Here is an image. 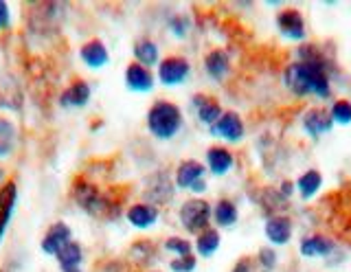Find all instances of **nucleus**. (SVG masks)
<instances>
[{
  "mask_svg": "<svg viewBox=\"0 0 351 272\" xmlns=\"http://www.w3.org/2000/svg\"><path fill=\"white\" fill-rule=\"evenodd\" d=\"M211 206H208L206 200L200 198H193V200H186L180 209V222L189 233H197L200 235L202 231L208 228V220H211Z\"/></svg>",
  "mask_w": 351,
  "mask_h": 272,
  "instance_id": "4",
  "label": "nucleus"
},
{
  "mask_svg": "<svg viewBox=\"0 0 351 272\" xmlns=\"http://www.w3.org/2000/svg\"><path fill=\"white\" fill-rule=\"evenodd\" d=\"M90 95H93V90H90V86H88V82L77 79L60 95V106L62 108H84L88 101H90Z\"/></svg>",
  "mask_w": 351,
  "mask_h": 272,
  "instance_id": "12",
  "label": "nucleus"
},
{
  "mask_svg": "<svg viewBox=\"0 0 351 272\" xmlns=\"http://www.w3.org/2000/svg\"><path fill=\"white\" fill-rule=\"evenodd\" d=\"M134 58H136V64H141V66H145V69L154 66V64H158V47H156V42H152L149 38L136 40Z\"/></svg>",
  "mask_w": 351,
  "mask_h": 272,
  "instance_id": "24",
  "label": "nucleus"
},
{
  "mask_svg": "<svg viewBox=\"0 0 351 272\" xmlns=\"http://www.w3.org/2000/svg\"><path fill=\"white\" fill-rule=\"evenodd\" d=\"M9 29V5L0 0V31Z\"/></svg>",
  "mask_w": 351,
  "mask_h": 272,
  "instance_id": "34",
  "label": "nucleus"
},
{
  "mask_svg": "<svg viewBox=\"0 0 351 272\" xmlns=\"http://www.w3.org/2000/svg\"><path fill=\"white\" fill-rule=\"evenodd\" d=\"M204 165L197 160H184L176 169V187L180 189H193L197 182L204 180Z\"/></svg>",
  "mask_w": 351,
  "mask_h": 272,
  "instance_id": "9",
  "label": "nucleus"
},
{
  "mask_svg": "<svg viewBox=\"0 0 351 272\" xmlns=\"http://www.w3.org/2000/svg\"><path fill=\"white\" fill-rule=\"evenodd\" d=\"M71 242V228L69 224H64V222H55L53 226H49V231L47 235L42 237V250L47 255H58L60 250Z\"/></svg>",
  "mask_w": 351,
  "mask_h": 272,
  "instance_id": "8",
  "label": "nucleus"
},
{
  "mask_svg": "<svg viewBox=\"0 0 351 272\" xmlns=\"http://www.w3.org/2000/svg\"><path fill=\"white\" fill-rule=\"evenodd\" d=\"M213 217L219 226H233L237 222V206L230 200H219L213 209Z\"/></svg>",
  "mask_w": 351,
  "mask_h": 272,
  "instance_id": "27",
  "label": "nucleus"
},
{
  "mask_svg": "<svg viewBox=\"0 0 351 272\" xmlns=\"http://www.w3.org/2000/svg\"><path fill=\"white\" fill-rule=\"evenodd\" d=\"M18 143V127L14 121L0 116V158H7L16 149Z\"/></svg>",
  "mask_w": 351,
  "mask_h": 272,
  "instance_id": "23",
  "label": "nucleus"
},
{
  "mask_svg": "<svg viewBox=\"0 0 351 272\" xmlns=\"http://www.w3.org/2000/svg\"><path fill=\"white\" fill-rule=\"evenodd\" d=\"M219 248V233L215 228H206L200 235H197V242H195V250L200 257H211L217 253Z\"/></svg>",
  "mask_w": 351,
  "mask_h": 272,
  "instance_id": "25",
  "label": "nucleus"
},
{
  "mask_svg": "<svg viewBox=\"0 0 351 272\" xmlns=\"http://www.w3.org/2000/svg\"><path fill=\"white\" fill-rule=\"evenodd\" d=\"M285 86L294 95H314V97H329V77L325 64L316 55H307L301 51V62H294L292 66L285 71Z\"/></svg>",
  "mask_w": 351,
  "mask_h": 272,
  "instance_id": "1",
  "label": "nucleus"
},
{
  "mask_svg": "<svg viewBox=\"0 0 351 272\" xmlns=\"http://www.w3.org/2000/svg\"><path fill=\"white\" fill-rule=\"evenodd\" d=\"M334 125L332 121V114H327V110H323V108H312V110H307L305 116H303V127L305 132L310 136H321L325 132H329Z\"/></svg>",
  "mask_w": 351,
  "mask_h": 272,
  "instance_id": "14",
  "label": "nucleus"
},
{
  "mask_svg": "<svg viewBox=\"0 0 351 272\" xmlns=\"http://www.w3.org/2000/svg\"><path fill=\"white\" fill-rule=\"evenodd\" d=\"M332 121L340 125H349L351 123V103L349 101H336L332 108Z\"/></svg>",
  "mask_w": 351,
  "mask_h": 272,
  "instance_id": "28",
  "label": "nucleus"
},
{
  "mask_svg": "<svg viewBox=\"0 0 351 272\" xmlns=\"http://www.w3.org/2000/svg\"><path fill=\"white\" fill-rule=\"evenodd\" d=\"M189 73H191L189 62H186L184 58H178V55L165 58L158 64V79L162 86H167V88L180 86L186 77H189Z\"/></svg>",
  "mask_w": 351,
  "mask_h": 272,
  "instance_id": "5",
  "label": "nucleus"
},
{
  "mask_svg": "<svg viewBox=\"0 0 351 272\" xmlns=\"http://www.w3.org/2000/svg\"><path fill=\"white\" fill-rule=\"evenodd\" d=\"M16 202H18V187L14 180H7L0 187V239L5 237L11 217H14Z\"/></svg>",
  "mask_w": 351,
  "mask_h": 272,
  "instance_id": "7",
  "label": "nucleus"
},
{
  "mask_svg": "<svg viewBox=\"0 0 351 272\" xmlns=\"http://www.w3.org/2000/svg\"><path fill=\"white\" fill-rule=\"evenodd\" d=\"M266 237L274 246H283L292 237V222L283 215H274L266 222Z\"/></svg>",
  "mask_w": 351,
  "mask_h": 272,
  "instance_id": "16",
  "label": "nucleus"
},
{
  "mask_svg": "<svg viewBox=\"0 0 351 272\" xmlns=\"http://www.w3.org/2000/svg\"><path fill=\"white\" fill-rule=\"evenodd\" d=\"M173 195V184L167 180L165 173H158L149 180V187H147V198L154 204H162V202H169Z\"/></svg>",
  "mask_w": 351,
  "mask_h": 272,
  "instance_id": "21",
  "label": "nucleus"
},
{
  "mask_svg": "<svg viewBox=\"0 0 351 272\" xmlns=\"http://www.w3.org/2000/svg\"><path fill=\"white\" fill-rule=\"evenodd\" d=\"M5 182H7V171H5L3 167H0V187H3Z\"/></svg>",
  "mask_w": 351,
  "mask_h": 272,
  "instance_id": "36",
  "label": "nucleus"
},
{
  "mask_svg": "<svg viewBox=\"0 0 351 272\" xmlns=\"http://www.w3.org/2000/svg\"><path fill=\"white\" fill-rule=\"evenodd\" d=\"M277 27L279 31L290 40H303L305 38V20L299 12H283L277 18Z\"/></svg>",
  "mask_w": 351,
  "mask_h": 272,
  "instance_id": "15",
  "label": "nucleus"
},
{
  "mask_svg": "<svg viewBox=\"0 0 351 272\" xmlns=\"http://www.w3.org/2000/svg\"><path fill=\"white\" fill-rule=\"evenodd\" d=\"M292 193H294V184L292 182H283V187H281V195H283V198H290Z\"/></svg>",
  "mask_w": 351,
  "mask_h": 272,
  "instance_id": "35",
  "label": "nucleus"
},
{
  "mask_svg": "<svg viewBox=\"0 0 351 272\" xmlns=\"http://www.w3.org/2000/svg\"><path fill=\"white\" fill-rule=\"evenodd\" d=\"M259 261H261V266L266 270H272L274 264H277V255H274L272 248H261L259 250Z\"/></svg>",
  "mask_w": 351,
  "mask_h": 272,
  "instance_id": "32",
  "label": "nucleus"
},
{
  "mask_svg": "<svg viewBox=\"0 0 351 272\" xmlns=\"http://www.w3.org/2000/svg\"><path fill=\"white\" fill-rule=\"evenodd\" d=\"M233 272H255V261H250L248 257L239 259L237 266L233 268Z\"/></svg>",
  "mask_w": 351,
  "mask_h": 272,
  "instance_id": "33",
  "label": "nucleus"
},
{
  "mask_svg": "<svg viewBox=\"0 0 351 272\" xmlns=\"http://www.w3.org/2000/svg\"><path fill=\"white\" fill-rule=\"evenodd\" d=\"M73 195H75V202L80 204L88 215L104 217V215H110V209H112V202H110L108 195H104L93 182H88L84 178H80L73 184Z\"/></svg>",
  "mask_w": 351,
  "mask_h": 272,
  "instance_id": "3",
  "label": "nucleus"
},
{
  "mask_svg": "<svg viewBox=\"0 0 351 272\" xmlns=\"http://www.w3.org/2000/svg\"><path fill=\"white\" fill-rule=\"evenodd\" d=\"M193 106H195V110H197V119L208 125V127H213L217 121H219V116H222V108H219V103L215 99H208V97L204 95H197L193 97Z\"/></svg>",
  "mask_w": 351,
  "mask_h": 272,
  "instance_id": "17",
  "label": "nucleus"
},
{
  "mask_svg": "<svg viewBox=\"0 0 351 272\" xmlns=\"http://www.w3.org/2000/svg\"><path fill=\"white\" fill-rule=\"evenodd\" d=\"M73 272H82V268H80V270H73Z\"/></svg>",
  "mask_w": 351,
  "mask_h": 272,
  "instance_id": "37",
  "label": "nucleus"
},
{
  "mask_svg": "<svg viewBox=\"0 0 351 272\" xmlns=\"http://www.w3.org/2000/svg\"><path fill=\"white\" fill-rule=\"evenodd\" d=\"M182 112L171 101H156L147 112V129L158 140H169L180 132Z\"/></svg>",
  "mask_w": 351,
  "mask_h": 272,
  "instance_id": "2",
  "label": "nucleus"
},
{
  "mask_svg": "<svg viewBox=\"0 0 351 272\" xmlns=\"http://www.w3.org/2000/svg\"><path fill=\"white\" fill-rule=\"evenodd\" d=\"M195 257L193 255H189V257H176L171 264H169V268L173 270V272H193L195 270Z\"/></svg>",
  "mask_w": 351,
  "mask_h": 272,
  "instance_id": "30",
  "label": "nucleus"
},
{
  "mask_svg": "<svg viewBox=\"0 0 351 272\" xmlns=\"http://www.w3.org/2000/svg\"><path fill=\"white\" fill-rule=\"evenodd\" d=\"M80 58L82 62L86 64L88 69H93V71H99V69H104L106 64L110 62V55H108V49L101 40H90V42H86V45L82 47L80 51Z\"/></svg>",
  "mask_w": 351,
  "mask_h": 272,
  "instance_id": "13",
  "label": "nucleus"
},
{
  "mask_svg": "<svg viewBox=\"0 0 351 272\" xmlns=\"http://www.w3.org/2000/svg\"><path fill=\"white\" fill-rule=\"evenodd\" d=\"M211 134L228 140V143H239L244 138V123L237 112H224L219 121L211 127Z\"/></svg>",
  "mask_w": 351,
  "mask_h": 272,
  "instance_id": "6",
  "label": "nucleus"
},
{
  "mask_svg": "<svg viewBox=\"0 0 351 272\" xmlns=\"http://www.w3.org/2000/svg\"><path fill=\"white\" fill-rule=\"evenodd\" d=\"M125 215H128V222L134 228H141V231L152 228L154 224L158 222V209L154 204H147V202L132 204Z\"/></svg>",
  "mask_w": 351,
  "mask_h": 272,
  "instance_id": "10",
  "label": "nucleus"
},
{
  "mask_svg": "<svg viewBox=\"0 0 351 272\" xmlns=\"http://www.w3.org/2000/svg\"><path fill=\"white\" fill-rule=\"evenodd\" d=\"M55 259H58V264L62 268V272H73V270H80L82 264H84V250L82 246L77 242H71L66 244L58 255H55Z\"/></svg>",
  "mask_w": 351,
  "mask_h": 272,
  "instance_id": "18",
  "label": "nucleus"
},
{
  "mask_svg": "<svg viewBox=\"0 0 351 272\" xmlns=\"http://www.w3.org/2000/svg\"><path fill=\"white\" fill-rule=\"evenodd\" d=\"M125 86L134 92H149L154 88V75L149 69L141 66V64H128L125 69Z\"/></svg>",
  "mask_w": 351,
  "mask_h": 272,
  "instance_id": "11",
  "label": "nucleus"
},
{
  "mask_svg": "<svg viewBox=\"0 0 351 272\" xmlns=\"http://www.w3.org/2000/svg\"><path fill=\"white\" fill-rule=\"evenodd\" d=\"M165 250H169V253L178 255V257H189L191 255V244L186 242L182 237H169L167 242H165Z\"/></svg>",
  "mask_w": 351,
  "mask_h": 272,
  "instance_id": "29",
  "label": "nucleus"
},
{
  "mask_svg": "<svg viewBox=\"0 0 351 272\" xmlns=\"http://www.w3.org/2000/svg\"><path fill=\"white\" fill-rule=\"evenodd\" d=\"M169 29L176 38H184L186 31H189V20H186L184 16H173L169 20Z\"/></svg>",
  "mask_w": 351,
  "mask_h": 272,
  "instance_id": "31",
  "label": "nucleus"
},
{
  "mask_svg": "<svg viewBox=\"0 0 351 272\" xmlns=\"http://www.w3.org/2000/svg\"><path fill=\"white\" fill-rule=\"evenodd\" d=\"M204 69L208 73V77L215 79V82H222L228 71H230V64H228V55L224 51H211L208 55L204 58Z\"/></svg>",
  "mask_w": 351,
  "mask_h": 272,
  "instance_id": "20",
  "label": "nucleus"
},
{
  "mask_svg": "<svg viewBox=\"0 0 351 272\" xmlns=\"http://www.w3.org/2000/svg\"><path fill=\"white\" fill-rule=\"evenodd\" d=\"M334 250V244L323 235L305 237L301 242V255L303 257H327Z\"/></svg>",
  "mask_w": 351,
  "mask_h": 272,
  "instance_id": "22",
  "label": "nucleus"
},
{
  "mask_svg": "<svg viewBox=\"0 0 351 272\" xmlns=\"http://www.w3.org/2000/svg\"><path fill=\"white\" fill-rule=\"evenodd\" d=\"M233 162H235L233 154L224 147H211L206 151V165L215 176H224V173H228L230 167H233Z\"/></svg>",
  "mask_w": 351,
  "mask_h": 272,
  "instance_id": "19",
  "label": "nucleus"
},
{
  "mask_svg": "<svg viewBox=\"0 0 351 272\" xmlns=\"http://www.w3.org/2000/svg\"><path fill=\"white\" fill-rule=\"evenodd\" d=\"M321 184H323V176L316 169H312V171H305L303 176L299 178V182H296V189L301 191V195H303L305 200H310V198H314V195L318 193Z\"/></svg>",
  "mask_w": 351,
  "mask_h": 272,
  "instance_id": "26",
  "label": "nucleus"
}]
</instances>
